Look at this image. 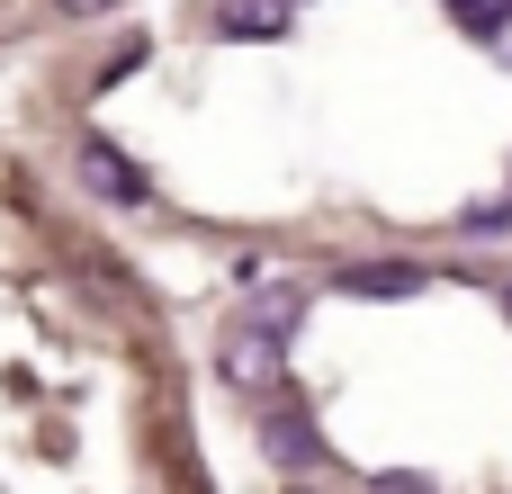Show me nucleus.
<instances>
[{
  "label": "nucleus",
  "mask_w": 512,
  "mask_h": 494,
  "mask_svg": "<svg viewBox=\"0 0 512 494\" xmlns=\"http://www.w3.org/2000/svg\"><path fill=\"white\" fill-rule=\"evenodd\" d=\"M216 27H225V36H252V45H270V36L288 27V0H216Z\"/></svg>",
  "instance_id": "obj_4"
},
{
  "label": "nucleus",
  "mask_w": 512,
  "mask_h": 494,
  "mask_svg": "<svg viewBox=\"0 0 512 494\" xmlns=\"http://www.w3.org/2000/svg\"><path fill=\"white\" fill-rule=\"evenodd\" d=\"M81 180H90L99 198H117V207H144V171H135L117 144H99V135H81Z\"/></svg>",
  "instance_id": "obj_2"
},
{
  "label": "nucleus",
  "mask_w": 512,
  "mask_h": 494,
  "mask_svg": "<svg viewBox=\"0 0 512 494\" xmlns=\"http://www.w3.org/2000/svg\"><path fill=\"white\" fill-rule=\"evenodd\" d=\"M216 378L243 387V396H279L288 387V324H270L261 306H243L216 342Z\"/></svg>",
  "instance_id": "obj_1"
},
{
  "label": "nucleus",
  "mask_w": 512,
  "mask_h": 494,
  "mask_svg": "<svg viewBox=\"0 0 512 494\" xmlns=\"http://www.w3.org/2000/svg\"><path fill=\"white\" fill-rule=\"evenodd\" d=\"M369 494H432L423 477H369Z\"/></svg>",
  "instance_id": "obj_7"
},
{
  "label": "nucleus",
  "mask_w": 512,
  "mask_h": 494,
  "mask_svg": "<svg viewBox=\"0 0 512 494\" xmlns=\"http://www.w3.org/2000/svg\"><path fill=\"white\" fill-rule=\"evenodd\" d=\"M99 9H117V0H63V18H99Z\"/></svg>",
  "instance_id": "obj_8"
},
{
  "label": "nucleus",
  "mask_w": 512,
  "mask_h": 494,
  "mask_svg": "<svg viewBox=\"0 0 512 494\" xmlns=\"http://www.w3.org/2000/svg\"><path fill=\"white\" fill-rule=\"evenodd\" d=\"M270 459H288V468H306V459H315V432H306L297 414H270Z\"/></svg>",
  "instance_id": "obj_5"
},
{
  "label": "nucleus",
  "mask_w": 512,
  "mask_h": 494,
  "mask_svg": "<svg viewBox=\"0 0 512 494\" xmlns=\"http://www.w3.org/2000/svg\"><path fill=\"white\" fill-rule=\"evenodd\" d=\"M450 18H459L468 36H504V27H512V0H450Z\"/></svg>",
  "instance_id": "obj_6"
},
{
  "label": "nucleus",
  "mask_w": 512,
  "mask_h": 494,
  "mask_svg": "<svg viewBox=\"0 0 512 494\" xmlns=\"http://www.w3.org/2000/svg\"><path fill=\"white\" fill-rule=\"evenodd\" d=\"M423 288V270H405V261H351L342 270V297H414Z\"/></svg>",
  "instance_id": "obj_3"
},
{
  "label": "nucleus",
  "mask_w": 512,
  "mask_h": 494,
  "mask_svg": "<svg viewBox=\"0 0 512 494\" xmlns=\"http://www.w3.org/2000/svg\"><path fill=\"white\" fill-rule=\"evenodd\" d=\"M504 315H512V288H504Z\"/></svg>",
  "instance_id": "obj_9"
}]
</instances>
